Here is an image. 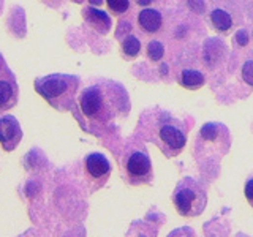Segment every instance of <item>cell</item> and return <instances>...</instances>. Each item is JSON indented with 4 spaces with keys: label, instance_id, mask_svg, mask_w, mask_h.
I'll return each mask as SVG.
<instances>
[{
    "label": "cell",
    "instance_id": "1",
    "mask_svg": "<svg viewBox=\"0 0 253 237\" xmlns=\"http://www.w3.org/2000/svg\"><path fill=\"white\" fill-rule=\"evenodd\" d=\"M76 108V117L83 128L101 136L128 114L130 98L121 84L98 81L81 92Z\"/></svg>",
    "mask_w": 253,
    "mask_h": 237
},
{
    "label": "cell",
    "instance_id": "2",
    "mask_svg": "<svg viewBox=\"0 0 253 237\" xmlns=\"http://www.w3.org/2000/svg\"><path fill=\"white\" fill-rule=\"evenodd\" d=\"M79 89V78L73 75L54 73L35 81V90L52 108L57 111H68L76 105V93Z\"/></svg>",
    "mask_w": 253,
    "mask_h": 237
},
{
    "label": "cell",
    "instance_id": "3",
    "mask_svg": "<svg viewBox=\"0 0 253 237\" xmlns=\"http://www.w3.org/2000/svg\"><path fill=\"white\" fill-rule=\"evenodd\" d=\"M149 128L150 139L155 141V144L166 157H176L185 147V131L177 118L171 117L169 114L154 117Z\"/></svg>",
    "mask_w": 253,
    "mask_h": 237
},
{
    "label": "cell",
    "instance_id": "4",
    "mask_svg": "<svg viewBox=\"0 0 253 237\" xmlns=\"http://www.w3.org/2000/svg\"><path fill=\"white\" fill-rule=\"evenodd\" d=\"M174 207L177 213L185 218H193L201 215L208 204V195L204 188L193 179H184L177 185L174 193Z\"/></svg>",
    "mask_w": 253,
    "mask_h": 237
},
{
    "label": "cell",
    "instance_id": "5",
    "mask_svg": "<svg viewBox=\"0 0 253 237\" xmlns=\"http://www.w3.org/2000/svg\"><path fill=\"white\" fill-rule=\"evenodd\" d=\"M231 144L229 133L223 125L220 123H206L201 133L200 139L196 144L198 158H204L206 161H215L223 154L228 152V147Z\"/></svg>",
    "mask_w": 253,
    "mask_h": 237
},
{
    "label": "cell",
    "instance_id": "6",
    "mask_svg": "<svg viewBox=\"0 0 253 237\" xmlns=\"http://www.w3.org/2000/svg\"><path fill=\"white\" fill-rule=\"evenodd\" d=\"M124 171L126 182L131 185L150 184V180L154 179L152 163L149 155L142 150H133L125 157Z\"/></svg>",
    "mask_w": 253,
    "mask_h": 237
},
{
    "label": "cell",
    "instance_id": "7",
    "mask_svg": "<svg viewBox=\"0 0 253 237\" xmlns=\"http://www.w3.org/2000/svg\"><path fill=\"white\" fill-rule=\"evenodd\" d=\"M84 174H85V180L90 184L92 192L101 188L106 184L111 174V164L108 161V158L101 154L87 155L84 160Z\"/></svg>",
    "mask_w": 253,
    "mask_h": 237
},
{
    "label": "cell",
    "instance_id": "8",
    "mask_svg": "<svg viewBox=\"0 0 253 237\" xmlns=\"http://www.w3.org/2000/svg\"><path fill=\"white\" fill-rule=\"evenodd\" d=\"M22 139L19 122L13 116H0V144L5 152H13Z\"/></svg>",
    "mask_w": 253,
    "mask_h": 237
},
{
    "label": "cell",
    "instance_id": "9",
    "mask_svg": "<svg viewBox=\"0 0 253 237\" xmlns=\"http://www.w3.org/2000/svg\"><path fill=\"white\" fill-rule=\"evenodd\" d=\"M18 98L19 87L16 82V76L11 71V73L0 78V114L6 113V111L18 105Z\"/></svg>",
    "mask_w": 253,
    "mask_h": 237
},
{
    "label": "cell",
    "instance_id": "10",
    "mask_svg": "<svg viewBox=\"0 0 253 237\" xmlns=\"http://www.w3.org/2000/svg\"><path fill=\"white\" fill-rule=\"evenodd\" d=\"M138 24H139V27L146 32V34H155V32H158L162 29L163 18L157 10L146 8V10H142L138 14Z\"/></svg>",
    "mask_w": 253,
    "mask_h": 237
},
{
    "label": "cell",
    "instance_id": "11",
    "mask_svg": "<svg viewBox=\"0 0 253 237\" xmlns=\"http://www.w3.org/2000/svg\"><path fill=\"white\" fill-rule=\"evenodd\" d=\"M84 19L92 29H95L100 34H106L111 29V19L105 11L95 10V8H85L84 10Z\"/></svg>",
    "mask_w": 253,
    "mask_h": 237
},
{
    "label": "cell",
    "instance_id": "12",
    "mask_svg": "<svg viewBox=\"0 0 253 237\" xmlns=\"http://www.w3.org/2000/svg\"><path fill=\"white\" fill-rule=\"evenodd\" d=\"M204 81H206V79H204L203 73H200V71H196V70L182 71L180 79H179L180 85H184L185 89H190V90L200 89V87L204 85Z\"/></svg>",
    "mask_w": 253,
    "mask_h": 237
},
{
    "label": "cell",
    "instance_id": "13",
    "mask_svg": "<svg viewBox=\"0 0 253 237\" xmlns=\"http://www.w3.org/2000/svg\"><path fill=\"white\" fill-rule=\"evenodd\" d=\"M211 21L213 24V27H215L217 30H221V32H225L228 29H231L233 26V18L229 16L226 11L223 10H215V11H212L211 14Z\"/></svg>",
    "mask_w": 253,
    "mask_h": 237
},
{
    "label": "cell",
    "instance_id": "14",
    "mask_svg": "<svg viewBox=\"0 0 253 237\" xmlns=\"http://www.w3.org/2000/svg\"><path fill=\"white\" fill-rule=\"evenodd\" d=\"M141 49V43H139V40L136 37H126L124 40V43H122V51L128 55V57H134V55H138Z\"/></svg>",
    "mask_w": 253,
    "mask_h": 237
},
{
    "label": "cell",
    "instance_id": "15",
    "mask_svg": "<svg viewBox=\"0 0 253 237\" xmlns=\"http://www.w3.org/2000/svg\"><path fill=\"white\" fill-rule=\"evenodd\" d=\"M165 54V47L160 41H150L147 46V55L152 62H158Z\"/></svg>",
    "mask_w": 253,
    "mask_h": 237
},
{
    "label": "cell",
    "instance_id": "16",
    "mask_svg": "<svg viewBox=\"0 0 253 237\" xmlns=\"http://www.w3.org/2000/svg\"><path fill=\"white\" fill-rule=\"evenodd\" d=\"M106 3L109 6V10L116 14H122L128 10L130 2L128 0H106Z\"/></svg>",
    "mask_w": 253,
    "mask_h": 237
},
{
    "label": "cell",
    "instance_id": "17",
    "mask_svg": "<svg viewBox=\"0 0 253 237\" xmlns=\"http://www.w3.org/2000/svg\"><path fill=\"white\" fill-rule=\"evenodd\" d=\"M242 79L245 84L253 87V59L247 60L242 67Z\"/></svg>",
    "mask_w": 253,
    "mask_h": 237
},
{
    "label": "cell",
    "instance_id": "18",
    "mask_svg": "<svg viewBox=\"0 0 253 237\" xmlns=\"http://www.w3.org/2000/svg\"><path fill=\"white\" fill-rule=\"evenodd\" d=\"M245 198H247V201L250 202V205L253 207V177L247 182V185H245Z\"/></svg>",
    "mask_w": 253,
    "mask_h": 237
},
{
    "label": "cell",
    "instance_id": "19",
    "mask_svg": "<svg viewBox=\"0 0 253 237\" xmlns=\"http://www.w3.org/2000/svg\"><path fill=\"white\" fill-rule=\"evenodd\" d=\"M8 73H11V70L8 68L6 62H5V59H3V55L0 54V78L5 76V75H8Z\"/></svg>",
    "mask_w": 253,
    "mask_h": 237
},
{
    "label": "cell",
    "instance_id": "20",
    "mask_svg": "<svg viewBox=\"0 0 253 237\" xmlns=\"http://www.w3.org/2000/svg\"><path fill=\"white\" fill-rule=\"evenodd\" d=\"M236 40H237V43H239L241 46H245V44L249 43V37H247V34H245L244 30L237 32V35H236Z\"/></svg>",
    "mask_w": 253,
    "mask_h": 237
},
{
    "label": "cell",
    "instance_id": "21",
    "mask_svg": "<svg viewBox=\"0 0 253 237\" xmlns=\"http://www.w3.org/2000/svg\"><path fill=\"white\" fill-rule=\"evenodd\" d=\"M42 2L47 6H51V8H57V6H60V3L63 2V0H42Z\"/></svg>",
    "mask_w": 253,
    "mask_h": 237
},
{
    "label": "cell",
    "instance_id": "22",
    "mask_svg": "<svg viewBox=\"0 0 253 237\" xmlns=\"http://www.w3.org/2000/svg\"><path fill=\"white\" fill-rule=\"evenodd\" d=\"M152 2H154V0H136V3L141 5V6H147V5L152 3Z\"/></svg>",
    "mask_w": 253,
    "mask_h": 237
},
{
    "label": "cell",
    "instance_id": "23",
    "mask_svg": "<svg viewBox=\"0 0 253 237\" xmlns=\"http://www.w3.org/2000/svg\"><path fill=\"white\" fill-rule=\"evenodd\" d=\"M92 2H93L95 5H100V3H101V0H90V3H92Z\"/></svg>",
    "mask_w": 253,
    "mask_h": 237
},
{
    "label": "cell",
    "instance_id": "24",
    "mask_svg": "<svg viewBox=\"0 0 253 237\" xmlns=\"http://www.w3.org/2000/svg\"><path fill=\"white\" fill-rule=\"evenodd\" d=\"M3 11V0H0V13Z\"/></svg>",
    "mask_w": 253,
    "mask_h": 237
},
{
    "label": "cell",
    "instance_id": "25",
    "mask_svg": "<svg viewBox=\"0 0 253 237\" xmlns=\"http://www.w3.org/2000/svg\"><path fill=\"white\" fill-rule=\"evenodd\" d=\"M73 2H75V3H81V2H83V0H73Z\"/></svg>",
    "mask_w": 253,
    "mask_h": 237
}]
</instances>
